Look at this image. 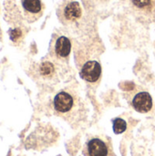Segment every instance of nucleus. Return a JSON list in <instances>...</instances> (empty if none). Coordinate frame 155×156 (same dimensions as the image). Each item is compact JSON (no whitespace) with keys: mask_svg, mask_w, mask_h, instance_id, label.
<instances>
[{"mask_svg":"<svg viewBox=\"0 0 155 156\" xmlns=\"http://www.w3.org/2000/svg\"><path fill=\"white\" fill-rule=\"evenodd\" d=\"M83 154L85 156H116L111 142L99 136L88 140L83 148Z\"/></svg>","mask_w":155,"mask_h":156,"instance_id":"obj_5","label":"nucleus"},{"mask_svg":"<svg viewBox=\"0 0 155 156\" xmlns=\"http://www.w3.org/2000/svg\"><path fill=\"white\" fill-rule=\"evenodd\" d=\"M132 105L138 112L145 113L151 111L153 107V100L151 95L146 91H141L134 95Z\"/></svg>","mask_w":155,"mask_h":156,"instance_id":"obj_9","label":"nucleus"},{"mask_svg":"<svg viewBox=\"0 0 155 156\" xmlns=\"http://www.w3.org/2000/svg\"><path fill=\"white\" fill-rule=\"evenodd\" d=\"M21 5L28 22L37 20L43 14L44 6L41 0H21Z\"/></svg>","mask_w":155,"mask_h":156,"instance_id":"obj_6","label":"nucleus"},{"mask_svg":"<svg viewBox=\"0 0 155 156\" xmlns=\"http://www.w3.org/2000/svg\"><path fill=\"white\" fill-rule=\"evenodd\" d=\"M70 50H71L70 40L67 37L61 36L57 38L51 54L57 58L66 61L67 58H69L70 54Z\"/></svg>","mask_w":155,"mask_h":156,"instance_id":"obj_8","label":"nucleus"},{"mask_svg":"<svg viewBox=\"0 0 155 156\" xmlns=\"http://www.w3.org/2000/svg\"><path fill=\"white\" fill-rule=\"evenodd\" d=\"M53 107L57 114L72 126L79 125L87 118L88 109L84 100L76 90L71 88L61 90L55 96Z\"/></svg>","mask_w":155,"mask_h":156,"instance_id":"obj_1","label":"nucleus"},{"mask_svg":"<svg viewBox=\"0 0 155 156\" xmlns=\"http://www.w3.org/2000/svg\"><path fill=\"white\" fill-rule=\"evenodd\" d=\"M131 13L143 24H155V0H125Z\"/></svg>","mask_w":155,"mask_h":156,"instance_id":"obj_3","label":"nucleus"},{"mask_svg":"<svg viewBox=\"0 0 155 156\" xmlns=\"http://www.w3.org/2000/svg\"><path fill=\"white\" fill-rule=\"evenodd\" d=\"M101 76V66L97 60L86 62L80 70V77L90 83L97 82Z\"/></svg>","mask_w":155,"mask_h":156,"instance_id":"obj_7","label":"nucleus"},{"mask_svg":"<svg viewBox=\"0 0 155 156\" xmlns=\"http://www.w3.org/2000/svg\"><path fill=\"white\" fill-rule=\"evenodd\" d=\"M127 129V123L124 120L117 118L113 120V131L116 134H121L124 133Z\"/></svg>","mask_w":155,"mask_h":156,"instance_id":"obj_10","label":"nucleus"},{"mask_svg":"<svg viewBox=\"0 0 155 156\" xmlns=\"http://www.w3.org/2000/svg\"><path fill=\"white\" fill-rule=\"evenodd\" d=\"M53 59H45L38 66V75L45 81L58 83L67 73L66 61L57 58L52 55Z\"/></svg>","mask_w":155,"mask_h":156,"instance_id":"obj_2","label":"nucleus"},{"mask_svg":"<svg viewBox=\"0 0 155 156\" xmlns=\"http://www.w3.org/2000/svg\"><path fill=\"white\" fill-rule=\"evenodd\" d=\"M97 1H100V2H103V1H105V0H97Z\"/></svg>","mask_w":155,"mask_h":156,"instance_id":"obj_11","label":"nucleus"},{"mask_svg":"<svg viewBox=\"0 0 155 156\" xmlns=\"http://www.w3.org/2000/svg\"><path fill=\"white\" fill-rule=\"evenodd\" d=\"M57 15L63 25H73L82 16V8L76 0H63L58 5Z\"/></svg>","mask_w":155,"mask_h":156,"instance_id":"obj_4","label":"nucleus"}]
</instances>
